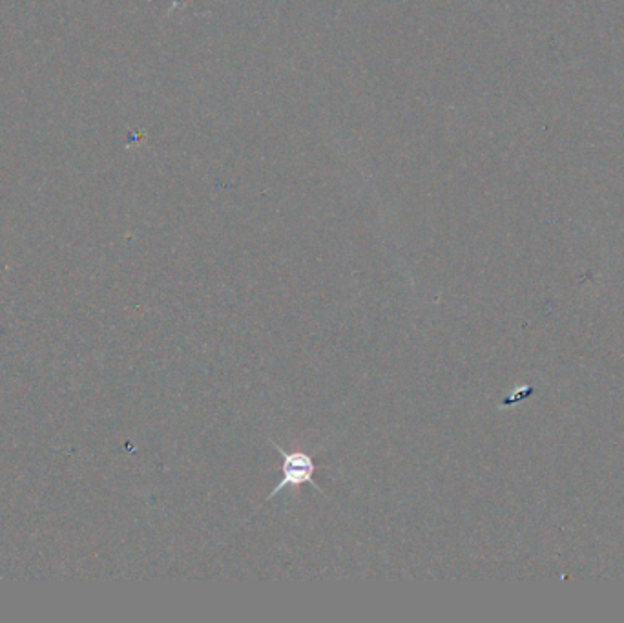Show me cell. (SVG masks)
I'll use <instances>...</instances> for the list:
<instances>
[{
    "label": "cell",
    "mask_w": 624,
    "mask_h": 623,
    "mask_svg": "<svg viewBox=\"0 0 624 623\" xmlns=\"http://www.w3.org/2000/svg\"><path fill=\"white\" fill-rule=\"evenodd\" d=\"M276 452L281 455V479L276 488L269 494V499L281 494L283 488H300L302 485H311L322 492V488L316 485L314 474L316 465L312 461V455L303 450H283L278 444H274Z\"/></svg>",
    "instance_id": "6da1fadb"
}]
</instances>
